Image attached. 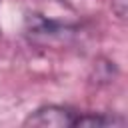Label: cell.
I'll return each instance as SVG.
<instances>
[{"label": "cell", "instance_id": "1", "mask_svg": "<svg viewBox=\"0 0 128 128\" xmlns=\"http://www.w3.org/2000/svg\"><path fill=\"white\" fill-rule=\"evenodd\" d=\"M82 110H74L62 104H44L32 110L24 118V126L34 128H76Z\"/></svg>", "mask_w": 128, "mask_h": 128}]
</instances>
